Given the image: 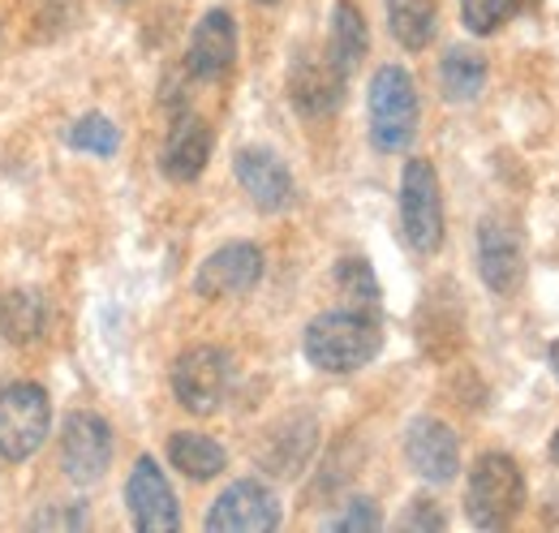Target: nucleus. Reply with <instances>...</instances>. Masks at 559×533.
I'll use <instances>...</instances> for the list:
<instances>
[{"instance_id":"1","label":"nucleus","mask_w":559,"mask_h":533,"mask_svg":"<svg viewBox=\"0 0 559 533\" xmlns=\"http://www.w3.org/2000/svg\"><path fill=\"white\" fill-rule=\"evenodd\" d=\"M379 348H383L379 315H361L349 306L310 319V328L301 335L306 362L323 375H353V370L370 366L379 357Z\"/></svg>"},{"instance_id":"2","label":"nucleus","mask_w":559,"mask_h":533,"mask_svg":"<svg viewBox=\"0 0 559 533\" xmlns=\"http://www.w3.org/2000/svg\"><path fill=\"white\" fill-rule=\"evenodd\" d=\"M525 508V473L508 452H487L469 469L465 517L474 530H508Z\"/></svg>"},{"instance_id":"3","label":"nucleus","mask_w":559,"mask_h":533,"mask_svg":"<svg viewBox=\"0 0 559 533\" xmlns=\"http://www.w3.org/2000/svg\"><path fill=\"white\" fill-rule=\"evenodd\" d=\"M366 112H370V142L383 155H401L409 151V142L418 138V86L409 78V69L383 66L370 78V95H366Z\"/></svg>"},{"instance_id":"4","label":"nucleus","mask_w":559,"mask_h":533,"mask_svg":"<svg viewBox=\"0 0 559 533\" xmlns=\"http://www.w3.org/2000/svg\"><path fill=\"white\" fill-rule=\"evenodd\" d=\"M52 430V404L39 383H9L0 388V461L22 465L31 461Z\"/></svg>"},{"instance_id":"5","label":"nucleus","mask_w":559,"mask_h":533,"mask_svg":"<svg viewBox=\"0 0 559 533\" xmlns=\"http://www.w3.org/2000/svg\"><path fill=\"white\" fill-rule=\"evenodd\" d=\"M401 233L414 254H439L443 246V194L430 159H405L401 173Z\"/></svg>"},{"instance_id":"6","label":"nucleus","mask_w":559,"mask_h":533,"mask_svg":"<svg viewBox=\"0 0 559 533\" xmlns=\"http://www.w3.org/2000/svg\"><path fill=\"white\" fill-rule=\"evenodd\" d=\"M233 392V357L219 344H194L173 362V396L186 413L211 417Z\"/></svg>"},{"instance_id":"7","label":"nucleus","mask_w":559,"mask_h":533,"mask_svg":"<svg viewBox=\"0 0 559 533\" xmlns=\"http://www.w3.org/2000/svg\"><path fill=\"white\" fill-rule=\"evenodd\" d=\"M345 82L349 73L336 66V57L323 48H297L288 61V104L306 121H323L345 104Z\"/></svg>"},{"instance_id":"8","label":"nucleus","mask_w":559,"mask_h":533,"mask_svg":"<svg viewBox=\"0 0 559 533\" xmlns=\"http://www.w3.org/2000/svg\"><path fill=\"white\" fill-rule=\"evenodd\" d=\"M61 469L73 486H95L112 465V426L99 413L78 408L61 426Z\"/></svg>"},{"instance_id":"9","label":"nucleus","mask_w":559,"mask_h":533,"mask_svg":"<svg viewBox=\"0 0 559 533\" xmlns=\"http://www.w3.org/2000/svg\"><path fill=\"white\" fill-rule=\"evenodd\" d=\"M211 533H272L280 530V499L272 486L259 477H241L224 486V495L211 504L207 512Z\"/></svg>"},{"instance_id":"10","label":"nucleus","mask_w":559,"mask_h":533,"mask_svg":"<svg viewBox=\"0 0 559 533\" xmlns=\"http://www.w3.org/2000/svg\"><path fill=\"white\" fill-rule=\"evenodd\" d=\"M474 246H478V275L490 293H499V297L516 293L525 280V241H521L516 224L503 215H487L478 224Z\"/></svg>"},{"instance_id":"11","label":"nucleus","mask_w":559,"mask_h":533,"mask_svg":"<svg viewBox=\"0 0 559 533\" xmlns=\"http://www.w3.org/2000/svg\"><path fill=\"white\" fill-rule=\"evenodd\" d=\"M126 504L134 517L139 533H177L181 530V508L177 495L164 477V469L155 465V457H139L130 477H126Z\"/></svg>"},{"instance_id":"12","label":"nucleus","mask_w":559,"mask_h":533,"mask_svg":"<svg viewBox=\"0 0 559 533\" xmlns=\"http://www.w3.org/2000/svg\"><path fill=\"white\" fill-rule=\"evenodd\" d=\"M259 280H263V250L250 241H228L203 259L199 275H194V293L207 301H228V297L254 293Z\"/></svg>"},{"instance_id":"13","label":"nucleus","mask_w":559,"mask_h":533,"mask_svg":"<svg viewBox=\"0 0 559 533\" xmlns=\"http://www.w3.org/2000/svg\"><path fill=\"white\" fill-rule=\"evenodd\" d=\"M319 448V422L314 413H284L276 426H267V435L254 448V461L272 477H297L310 465Z\"/></svg>"},{"instance_id":"14","label":"nucleus","mask_w":559,"mask_h":533,"mask_svg":"<svg viewBox=\"0 0 559 533\" xmlns=\"http://www.w3.org/2000/svg\"><path fill=\"white\" fill-rule=\"evenodd\" d=\"M405 461L421 482L443 486L461 473V439L439 417H414L405 430Z\"/></svg>"},{"instance_id":"15","label":"nucleus","mask_w":559,"mask_h":533,"mask_svg":"<svg viewBox=\"0 0 559 533\" xmlns=\"http://www.w3.org/2000/svg\"><path fill=\"white\" fill-rule=\"evenodd\" d=\"M233 173H237L241 190L250 194V202H254L259 211H267V215L284 211V206L293 202V194H297V190H293V173L284 168V159H280L276 151L241 146L237 159H233Z\"/></svg>"},{"instance_id":"16","label":"nucleus","mask_w":559,"mask_h":533,"mask_svg":"<svg viewBox=\"0 0 559 533\" xmlns=\"http://www.w3.org/2000/svg\"><path fill=\"white\" fill-rule=\"evenodd\" d=\"M211 146H215V138H211L207 121L194 117V112H177L173 130H168V138H164V151H159V168H164V177L177 181V186L199 181L203 168H207V159H211Z\"/></svg>"},{"instance_id":"17","label":"nucleus","mask_w":559,"mask_h":533,"mask_svg":"<svg viewBox=\"0 0 559 533\" xmlns=\"http://www.w3.org/2000/svg\"><path fill=\"white\" fill-rule=\"evenodd\" d=\"M237 61V22L228 9H211L203 13V22L190 35V52H186V69L199 82H215L224 78Z\"/></svg>"},{"instance_id":"18","label":"nucleus","mask_w":559,"mask_h":533,"mask_svg":"<svg viewBox=\"0 0 559 533\" xmlns=\"http://www.w3.org/2000/svg\"><path fill=\"white\" fill-rule=\"evenodd\" d=\"M48 328V301L35 288L0 293V340L4 344H35Z\"/></svg>"},{"instance_id":"19","label":"nucleus","mask_w":559,"mask_h":533,"mask_svg":"<svg viewBox=\"0 0 559 533\" xmlns=\"http://www.w3.org/2000/svg\"><path fill=\"white\" fill-rule=\"evenodd\" d=\"M487 86V57L478 48H448L443 61H439V95L448 104H474Z\"/></svg>"},{"instance_id":"20","label":"nucleus","mask_w":559,"mask_h":533,"mask_svg":"<svg viewBox=\"0 0 559 533\" xmlns=\"http://www.w3.org/2000/svg\"><path fill=\"white\" fill-rule=\"evenodd\" d=\"M168 461L173 469H181L190 482H211L219 477L224 465H228V452L211 439V435H199V430H177L168 439Z\"/></svg>"},{"instance_id":"21","label":"nucleus","mask_w":559,"mask_h":533,"mask_svg":"<svg viewBox=\"0 0 559 533\" xmlns=\"http://www.w3.org/2000/svg\"><path fill=\"white\" fill-rule=\"evenodd\" d=\"M366 48H370V31H366L361 9H357L353 0H336V9H332V35H328V52L336 57V66L345 69V73H353V69L361 66Z\"/></svg>"},{"instance_id":"22","label":"nucleus","mask_w":559,"mask_h":533,"mask_svg":"<svg viewBox=\"0 0 559 533\" xmlns=\"http://www.w3.org/2000/svg\"><path fill=\"white\" fill-rule=\"evenodd\" d=\"M435 22H439V0H388L392 39L409 52H421L435 39Z\"/></svg>"},{"instance_id":"23","label":"nucleus","mask_w":559,"mask_h":533,"mask_svg":"<svg viewBox=\"0 0 559 533\" xmlns=\"http://www.w3.org/2000/svg\"><path fill=\"white\" fill-rule=\"evenodd\" d=\"M332 280H336V293L345 297V306L349 310H361V315H379V280H374V266L366 263V259H341L336 271H332Z\"/></svg>"},{"instance_id":"24","label":"nucleus","mask_w":559,"mask_h":533,"mask_svg":"<svg viewBox=\"0 0 559 533\" xmlns=\"http://www.w3.org/2000/svg\"><path fill=\"white\" fill-rule=\"evenodd\" d=\"M70 146L86 151V155H99V159H112L121 151V130L104 112H86L70 126Z\"/></svg>"},{"instance_id":"25","label":"nucleus","mask_w":559,"mask_h":533,"mask_svg":"<svg viewBox=\"0 0 559 533\" xmlns=\"http://www.w3.org/2000/svg\"><path fill=\"white\" fill-rule=\"evenodd\" d=\"M516 9H521V0H461V22L474 35H495L503 22H512Z\"/></svg>"},{"instance_id":"26","label":"nucleus","mask_w":559,"mask_h":533,"mask_svg":"<svg viewBox=\"0 0 559 533\" xmlns=\"http://www.w3.org/2000/svg\"><path fill=\"white\" fill-rule=\"evenodd\" d=\"M379 525H383L379 504H374V499H366V495L349 499V504H345V512L328 521V530H336V533H370V530H379Z\"/></svg>"},{"instance_id":"27","label":"nucleus","mask_w":559,"mask_h":533,"mask_svg":"<svg viewBox=\"0 0 559 533\" xmlns=\"http://www.w3.org/2000/svg\"><path fill=\"white\" fill-rule=\"evenodd\" d=\"M396 530H448V512L430 499V495H418L405 504V512L396 517Z\"/></svg>"},{"instance_id":"28","label":"nucleus","mask_w":559,"mask_h":533,"mask_svg":"<svg viewBox=\"0 0 559 533\" xmlns=\"http://www.w3.org/2000/svg\"><path fill=\"white\" fill-rule=\"evenodd\" d=\"M91 517L82 504H48L44 512L31 517V530H86Z\"/></svg>"},{"instance_id":"29","label":"nucleus","mask_w":559,"mask_h":533,"mask_svg":"<svg viewBox=\"0 0 559 533\" xmlns=\"http://www.w3.org/2000/svg\"><path fill=\"white\" fill-rule=\"evenodd\" d=\"M547 357H551V370H556V379H559V340L547 348Z\"/></svg>"},{"instance_id":"30","label":"nucleus","mask_w":559,"mask_h":533,"mask_svg":"<svg viewBox=\"0 0 559 533\" xmlns=\"http://www.w3.org/2000/svg\"><path fill=\"white\" fill-rule=\"evenodd\" d=\"M551 461H556V465H559V430H556V435H551Z\"/></svg>"},{"instance_id":"31","label":"nucleus","mask_w":559,"mask_h":533,"mask_svg":"<svg viewBox=\"0 0 559 533\" xmlns=\"http://www.w3.org/2000/svg\"><path fill=\"white\" fill-rule=\"evenodd\" d=\"M254 4H280V0H254Z\"/></svg>"}]
</instances>
